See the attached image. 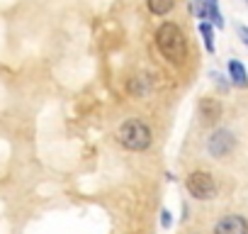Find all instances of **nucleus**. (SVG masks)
Returning a JSON list of instances; mask_svg holds the SVG:
<instances>
[{
  "mask_svg": "<svg viewBox=\"0 0 248 234\" xmlns=\"http://www.w3.org/2000/svg\"><path fill=\"white\" fill-rule=\"evenodd\" d=\"M236 34H238L241 44L248 49V27H246V25H238V27H236Z\"/></svg>",
  "mask_w": 248,
  "mask_h": 234,
  "instance_id": "nucleus-12",
  "label": "nucleus"
},
{
  "mask_svg": "<svg viewBox=\"0 0 248 234\" xmlns=\"http://www.w3.org/2000/svg\"><path fill=\"white\" fill-rule=\"evenodd\" d=\"M117 142L127 149V151H146L154 142V134H151V127L137 117L132 120H124L117 130Z\"/></svg>",
  "mask_w": 248,
  "mask_h": 234,
  "instance_id": "nucleus-2",
  "label": "nucleus"
},
{
  "mask_svg": "<svg viewBox=\"0 0 248 234\" xmlns=\"http://www.w3.org/2000/svg\"><path fill=\"white\" fill-rule=\"evenodd\" d=\"M246 3H248V0H246Z\"/></svg>",
  "mask_w": 248,
  "mask_h": 234,
  "instance_id": "nucleus-14",
  "label": "nucleus"
},
{
  "mask_svg": "<svg viewBox=\"0 0 248 234\" xmlns=\"http://www.w3.org/2000/svg\"><path fill=\"white\" fill-rule=\"evenodd\" d=\"M200 115H202V120H204L207 125L219 122V117H221V102L214 100V98H202V102H200Z\"/></svg>",
  "mask_w": 248,
  "mask_h": 234,
  "instance_id": "nucleus-7",
  "label": "nucleus"
},
{
  "mask_svg": "<svg viewBox=\"0 0 248 234\" xmlns=\"http://www.w3.org/2000/svg\"><path fill=\"white\" fill-rule=\"evenodd\" d=\"M197 13L200 20H207L212 22L217 30L224 27V17H221V10H219V0H200V8H192Z\"/></svg>",
  "mask_w": 248,
  "mask_h": 234,
  "instance_id": "nucleus-6",
  "label": "nucleus"
},
{
  "mask_svg": "<svg viewBox=\"0 0 248 234\" xmlns=\"http://www.w3.org/2000/svg\"><path fill=\"white\" fill-rule=\"evenodd\" d=\"M233 147H236V137H233L231 130H224V127L214 130V132L209 134V139H207V151H209L214 159L229 156V154L233 151Z\"/></svg>",
  "mask_w": 248,
  "mask_h": 234,
  "instance_id": "nucleus-4",
  "label": "nucleus"
},
{
  "mask_svg": "<svg viewBox=\"0 0 248 234\" xmlns=\"http://www.w3.org/2000/svg\"><path fill=\"white\" fill-rule=\"evenodd\" d=\"M156 47L161 56L175 66H183L187 59V39L175 22H163L156 30Z\"/></svg>",
  "mask_w": 248,
  "mask_h": 234,
  "instance_id": "nucleus-1",
  "label": "nucleus"
},
{
  "mask_svg": "<svg viewBox=\"0 0 248 234\" xmlns=\"http://www.w3.org/2000/svg\"><path fill=\"white\" fill-rule=\"evenodd\" d=\"M226 71H229V83H233L236 88H248V71L238 59H229Z\"/></svg>",
  "mask_w": 248,
  "mask_h": 234,
  "instance_id": "nucleus-8",
  "label": "nucleus"
},
{
  "mask_svg": "<svg viewBox=\"0 0 248 234\" xmlns=\"http://www.w3.org/2000/svg\"><path fill=\"white\" fill-rule=\"evenodd\" d=\"M146 5L154 15H168L175 8V0H146Z\"/></svg>",
  "mask_w": 248,
  "mask_h": 234,
  "instance_id": "nucleus-10",
  "label": "nucleus"
},
{
  "mask_svg": "<svg viewBox=\"0 0 248 234\" xmlns=\"http://www.w3.org/2000/svg\"><path fill=\"white\" fill-rule=\"evenodd\" d=\"M212 78H214V83H217L219 88H229V83H224V81H221V78H224L221 73H217V71H212Z\"/></svg>",
  "mask_w": 248,
  "mask_h": 234,
  "instance_id": "nucleus-13",
  "label": "nucleus"
},
{
  "mask_svg": "<svg viewBox=\"0 0 248 234\" xmlns=\"http://www.w3.org/2000/svg\"><path fill=\"white\" fill-rule=\"evenodd\" d=\"M170 224H173V212L163 207V210H161V227H163V229H170Z\"/></svg>",
  "mask_w": 248,
  "mask_h": 234,
  "instance_id": "nucleus-11",
  "label": "nucleus"
},
{
  "mask_svg": "<svg viewBox=\"0 0 248 234\" xmlns=\"http://www.w3.org/2000/svg\"><path fill=\"white\" fill-rule=\"evenodd\" d=\"M214 234H248V219L243 215H224L214 224Z\"/></svg>",
  "mask_w": 248,
  "mask_h": 234,
  "instance_id": "nucleus-5",
  "label": "nucleus"
},
{
  "mask_svg": "<svg viewBox=\"0 0 248 234\" xmlns=\"http://www.w3.org/2000/svg\"><path fill=\"white\" fill-rule=\"evenodd\" d=\"M200 34H202L204 49H207L209 54H214V25L207 22V20H202V22H200Z\"/></svg>",
  "mask_w": 248,
  "mask_h": 234,
  "instance_id": "nucleus-9",
  "label": "nucleus"
},
{
  "mask_svg": "<svg viewBox=\"0 0 248 234\" xmlns=\"http://www.w3.org/2000/svg\"><path fill=\"white\" fill-rule=\"evenodd\" d=\"M185 188L195 200H212L217 198V181L209 171H192L185 178Z\"/></svg>",
  "mask_w": 248,
  "mask_h": 234,
  "instance_id": "nucleus-3",
  "label": "nucleus"
}]
</instances>
